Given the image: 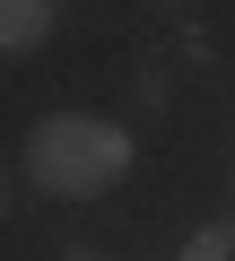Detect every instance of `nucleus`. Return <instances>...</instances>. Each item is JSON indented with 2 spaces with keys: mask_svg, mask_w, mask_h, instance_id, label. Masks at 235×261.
Instances as JSON below:
<instances>
[{
  "mask_svg": "<svg viewBox=\"0 0 235 261\" xmlns=\"http://www.w3.org/2000/svg\"><path fill=\"white\" fill-rule=\"evenodd\" d=\"M131 174V130L96 113H44L27 130V183L53 200H96Z\"/></svg>",
  "mask_w": 235,
  "mask_h": 261,
  "instance_id": "nucleus-1",
  "label": "nucleus"
},
{
  "mask_svg": "<svg viewBox=\"0 0 235 261\" xmlns=\"http://www.w3.org/2000/svg\"><path fill=\"white\" fill-rule=\"evenodd\" d=\"M53 35V0H0V44L9 53H35Z\"/></svg>",
  "mask_w": 235,
  "mask_h": 261,
  "instance_id": "nucleus-2",
  "label": "nucleus"
},
{
  "mask_svg": "<svg viewBox=\"0 0 235 261\" xmlns=\"http://www.w3.org/2000/svg\"><path fill=\"white\" fill-rule=\"evenodd\" d=\"M183 261H235V226H192Z\"/></svg>",
  "mask_w": 235,
  "mask_h": 261,
  "instance_id": "nucleus-3",
  "label": "nucleus"
},
{
  "mask_svg": "<svg viewBox=\"0 0 235 261\" xmlns=\"http://www.w3.org/2000/svg\"><path fill=\"white\" fill-rule=\"evenodd\" d=\"M148 9H174V0H148Z\"/></svg>",
  "mask_w": 235,
  "mask_h": 261,
  "instance_id": "nucleus-4",
  "label": "nucleus"
}]
</instances>
